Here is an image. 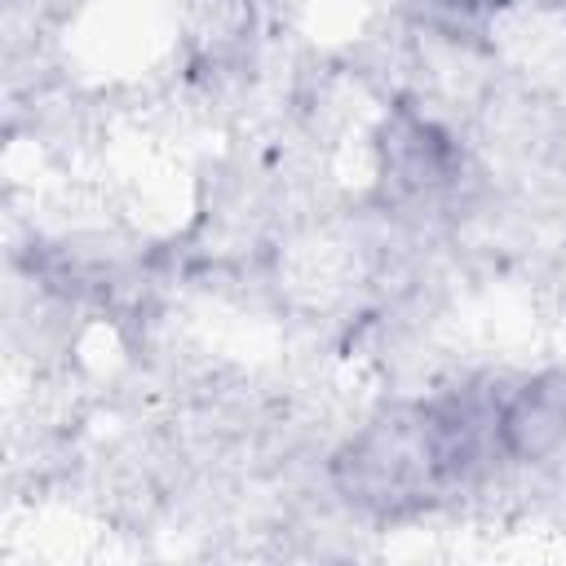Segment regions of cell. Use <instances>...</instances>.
Listing matches in <instances>:
<instances>
[{
  "mask_svg": "<svg viewBox=\"0 0 566 566\" xmlns=\"http://www.w3.org/2000/svg\"><path fill=\"white\" fill-rule=\"evenodd\" d=\"M332 486L371 517H398L442 495V486L451 482H447L424 402L394 407L367 420L332 455Z\"/></svg>",
  "mask_w": 566,
  "mask_h": 566,
  "instance_id": "6da1fadb",
  "label": "cell"
},
{
  "mask_svg": "<svg viewBox=\"0 0 566 566\" xmlns=\"http://www.w3.org/2000/svg\"><path fill=\"white\" fill-rule=\"evenodd\" d=\"M376 181L389 208H429L460 181V150L442 124L398 106L376 133Z\"/></svg>",
  "mask_w": 566,
  "mask_h": 566,
  "instance_id": "7a4b0ae2",
  "label": "cell"
},
{
  "mask_svg": "<svg viewBox=\"0 0 566 566\" xmlns=\"http://www.w3.org/2000/svg\"><path fill=\"white\" fill-rule=\"evenodd\" d=\"M504 460L539 464L566 451V371H539L504 398Z\"/></svg>",
  "mask_w": 566,
  "mask_h": 566,
  "instance_id": "3957f363",
  "label": "cell"
},
{
  "mask_svg": "<svg viewBox=\"0 0 566 566\" xmlns=\"http://www.w3.org/2000/svg\"><path fill=\"white\" fill-rule=\"evenodd\" d=\"M243 31H252L248 0H195L190 4V44L208 62L230 57L243 44Z\"/></svg>",
  "mask_w": 566,
  "mask_h": 566,
  "instance_id": "277c9868",
  "label": "cell"
},
{
  "mask_svg": "<svg viewBox=\"0 0 566 566\" xmlns=\"http://www.w3.org/2000/svg\"><path fill=\"white\" fill-rule=\"evenodd\" d=\"M433 4L447 9V13H455V18H478V13H491V9H500L509 0H433Z\"/></svg>",
  "mask_w": 566,
  "mask_h": 566,
  "instance_id": "5b68a950",
  "label": "cell"
}]
</instances>
